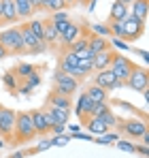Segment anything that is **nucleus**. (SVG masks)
Returning a JSON list of instances; mask_svg holds the SVG:
<instances>
[{"instance_id": "obj_45", "label": "nucleus", "mask_w": 149, "mask_h": 158, "mask_svg": "<svg viewBox=\"0 0 149 158\" xmlns=\"http://www.w3.org/2000/svg\"><path fill=\"white\" fill-rule=\"evenodd\" d=\"M6 158H26V154H24V150H19V152H13V154H9Z\"/></svg>"}, {"instance_id": "obj_3", "label": "nucleus", "mask_w": 149, "mask_h": 158, "mask_svg": "<svg viewBox=\"0 0 149 158\" xmlns=\"http://www.w3.org/2000/svg\"><path fill=\"white\" fill-rule=\"evenodd\" d=\"M117 131L124 132L128 139H141L147 128V120H136V118H130V120H117Z\"/></svg>"}, {"instance_id": "obj_18", "label": "nucleus", "mask_w": 149, "mask_h": 158, "mask_svg": "<svg viewBox=\"0 0 149 158\" xmlns=\"http://www.w3.org/2000/svg\"><path fill=\"white\" fill-rule=\"evenodd\" d=\"M115 75L107 69V71H100V73H96L94 75V85H98V88H104V90H111L113 85H115Z\"/></svg>"}, {"instance_id": "obj_49", "label": "nucleus", "mask_w": 149, "mask_h": 158, "mask_svg": "<svg viewBox=\"0 0 149 158\" xmlns=\"http://www.w3.org/2000/svg\"><path fill=\"white\" fill-rule=\"evenodd\" d=\"M64 4H66V9H68V6H73V4H77V0H64Z\"/></svg>"}, {"instance_id": "obj_35", "label": "nucleus", "mask_w": 149, "mask_h": 158, "mask_svg": "<svg viewBox=\"0 0 149 158\" xmlns=\"http://www.w3.org/2000/svg\"><path fill=\"white\" fill-rule=\"evenodd\" d=\"M107 111H111V107H109V103H94V105H92V113H90V115L98 118V115H102V113H107Z\"/></svg>"}, {"instance_id": "obj_5", "label": "nucleus", "mask_w": 149, "mask_h": 158, "mask_svg": "<svg viewBox=\"0 0 149 158\" xmlns=\"http://www.w3.org/2000/svg\"><path fill=\"white\" fill-rule=\"evenodd\" d=\"M53 92H58V94H64V96H73L74 92L79 90V81L73 79L70 75H66V73H62V71H58L55 69V73H53Z\"/></svg>"}, {"instance_id": "obj_44", "label": "nucleus", "mask_w": 149, "mask_h": 158, "mask_svg": "<svg viewBox=\"0 0 149 158\" xmlns=\"http://www.w3.org/2000/svg\"><path fill=\"white\" fill-rule=\"evenodd\" d=\"M134 53H136V56H141V58H143L145 62L149 60V56H147V52H145V49H134Z\"/></svg>"}, {"instance_id": "obj_17", "label": "nucleus", "mask_w": 149, "mask_h": 158, "mask_svg": "<svg viewBox=\"0 0 149 158\" xmlns=\"http://www.w3.org/2000/svg\"><path fill=\"white\" fill-rule=\"evenodd\" d=\"M43 43H45L47 47H55V45L60 43V34H58L55 26L51 24L49 19H45V30H43Z\"/></svg>"}, {"instance_id": "obj_9", "label": "nucleus", "mask_w": 149, "mask_h": 158, "mask_svg": "<svg viewBox=\"0 0 149 158\" xmlns=\"http://www.w3.org/2000/svg\"><path fill=\"white\" fill-rule=\"evenodd\" d=\"M113 56H115V49H107V52H100L94 56L92 60V71L94 73H100V71H107L113 62Z\"/></svg>"}, {"instance_id": "obj_40", "label": "nucleus", "mask_w": 149, "mask_h": 158, "mask_svg": "<svg viewBox=\"0 0 149 158\" xmlns=\"http://www.w3.org/2000/svg\"><path fill=\"white\" fill-rule=\"evenodd\" d=\"M49 132L53 137H55V135H64V132H66V124H53L49 128Z\"/></svg>"}, {"instance_id": "obj_10", "label": "nucleus", "mask_w": 149, "mask_h": 158, "mask_svg": "<svg viewBox=\"0 0 149 158\" xmlns=\"http://www.w3.org/2000/svg\"><path fill=\"white\" fill-rule=\"evenodd\" d=\"M92 101H90V96L83 92L81 96H79V101H77V107H74V113H77V118H79V122L83 124L87 118H90V113H92Z\"/></svg>"}, {"instance_id": "obj_14", "label": "nucleus", "mask_w": 149, "mask_h": 158, "mask_svg": "<svg viewBox=\"0 0 149 158\" xmlns=\"http://www.w3.org/2000/svg\"><path fill=\"white\" fill-rule=\"evenodd\" d=\"M85 36H87V49L92 53H100V52L111 49L109 39H102V36H96V34H85Z\"/></svg>"}, {"instance_id": "obj_15", "label": "nucleus", "mask_w": 149, "mask_h": 158, "mask_svg": "<svg viewBox=\"0 0 149 158\" xmlns=\"http://www.w3.org/2000/svg\"><path fill=\"white\" fill-rule=\"evenodd\" d=\"M81 126H85L90 135H96V137H100V135H107V132H109L107 124H104L100 118H94V115H90V118H87V120H85Z\"/></svg>"}, {"instance_id": "obj_2", "label": "nucleus", "mask_w": 149, "mask_h": 158, "mask_svg": "<svg viewBox=\"0 0 149 158\" xmlns=\"http://www.w3.org/2000/svg\"><path fill=\"white\" fill-rule=\"evenodd\" d=\"M0 45H2L9 53H26L19 26H13V28H9V30H2V32H0Z\"/></svg>"}, {"instance_id": "obj_26", "label": "nucleus", "mask_w": 149, "mask_h": 158, "mask_svg": "<svg viewBox=\"0 0 149 158\" xmlns=\"http://www.w3.org/2000/svg\"><path fill=\"white\" fill-rule=\"evenodd\" d=\"M38 85H41V75L36 73V75H30V77L26 79V83L19 88V90H22V94H32L34 88H38Z\"/></svg>"}, {"instance_id": "obj_8", "label": "nucleus", "mask_w": 149, "mask_h": 158, "mask_svg": "<svg viewBox=\"0 0 149 158\" xmlns=\"http://www.w3.org/2000/svg\"><path fill=\"white\" fill-rule=\"evenodd\" d=\"M13 126H15V111L2 107L0 109V137L6 143L13 141Z\"/></svg>"}, {"instance_id": "obj_27", "label": "nucleus", "mask_w": 149, "mask_h": 158, "mask_svg": "<svg viewBox=\"0 0 149 158\" xmlns=\"http://www.w3.org/2000/svg\"><path fill=\"white\" fill-rule=\"evenodd\" d=\"M47 109H49V113L53 115L55 124H68L70 111H66V109H55V107H47Z\"/></svg>"}, {"instance_id": "obj_53", "label": "nucleus", "mask_w": 149, "mask_h": 158, "mask_svg": "<svg viewBox=\"0 0 149 158\" xmlns=\"http://www.w3.org/2000/svg\"><path fill=\"white\" fill-rule=\"evenodd\" d=\"M77 2H87V0H77Z\"/></svg>"}, {"instance_id": "obj_34", "label": "nucleus", "mask_w": 149, "mask_h": 158, "mask_svg": "<svg viewBox=\"0 0 149 158\" xmlns=\"http://www.w3.org/2000/svg\"><path fill=\"white\" fill-rule=\"evenodd\" d=\"M47 13H58V11H66V4H64V0H49V4H47V9H45Z\"/></svg>"}, {"instance_id": "obj_41", "label": "nucleus", "mask_w": 149, "mask_h": 158, "mask_svg": "<svg viewBox=\"0 0 149 158\" xmlns=\"http://www.w3.org/2000/svg\"><path fill=\"white\" fill-rule=\"evenodd\" d=\"M134 152L141 154L143 158H147L149 156V145H145V143H143V145H134Z\"/></svg>"}, {"instance_id": "obj_30", "label": "nucleus", "mask_w": 149, "mask_h": 158, "mask_svg": "<svg viewBox=\"0 0 149 158\" xmlns=\"http://www.w3.org/2000/svg\"><path fill=\"white\" fill-rule=\"evenodd\" d=\"M115 141H119V135L117 132H107V135H100V137L94 139V143H98V145H111Z\"/></svg>"}, {"instance_id": "obj_39", "label": "nucleus", "mask_w": 149, "mask_h": 158, "mask_svg": "<svg viewBox=\"0 0 149 158\" xmlns=\"http://www.w3.org/2000/svg\"><path fill=\"white\" fill-rule=\"evenodd\" d=\"M70 139H73V137H70L68 132H64V135H55V137H51V143L58 145V148H62V145H66Z\"/></svg>"}, {"instance_id": "obj_31", "label": "nucleus", "mask_w": 149, "mask_h": 158, "mask_svg": "<svg viewBox=\"0 0 149 158\" xmlns=\"http://www.w3.org/2000/svg\"><path fill=\"white\" fill-rule=\"evenodd\" d=\"M107 26H109V32H111V36H115V39H122V34H124V22H107Z\"/></svg>"}, {"instance_id": "obj_52", "label": "nucleus", "mask_w": 149, "mask_h": 158, "mask_svg": "<svg viewBox=\"0 0 149 158\" xmlns=\"http://www.w3.org/2000/svg\"><path fill=\"white\" fill-rule=\"evenodd\" d=\"M0 15H2V0H0Z\"/></svg>"}, {"instance_id": "obj_7", "label": "nucleus", "mask_w": 149, "mask_h": 158, "mask_svg": "<svg viewBox=\"0 0 149 158\" xmlns=\"http://www.w3.org/2000/svg\"><path fill=\"white\" fill-rule=\"evenodd\" d=\"M126 88H130L134 92L149 90V71L145 66H134V71L130 73V77L126 79Z\"/></svg>"}, {"instance_id": "obj_28", "label": "nucleus", "mask_w": 149, "mask_h": 158, "mask_svg": "<svg viewBox=\"0 0 149 158\" xmlns=\"http://www.w3.org/2000/svg\"><path fill=\"white\" fill-rule=\"evenodd\" d=\"M28 26L32 30V34L36 36V39H41L43 41V30H45V19H32V22H28Z\"/></svg>"}, {"instance_id": "obj_42", "label": "nucleus", "mask_w": 149, "mask_h": 158, "mask_svg": "<svg viewBox=\"0 0 149 158\" xmlns=\"http://www.w3.org/2000/svg\"><path fill=\"white\" fill-rule=\"evenodd\" d=\"M28 2H30V6L34 9V13H38V11H41V0H28Z\"/></svg>"}, {"instance_id": "obj_12", "label": "nucleus", "mask_w": 149, "mask_h": 158, "mask_svg": "<svg viewBox=\"0 0 149 158\" xmlns=\"http://www.w3.org/2000/svg\"><path fill=\"white\" fill-rule=\"evenodd\" d=\"M81 34H83V28L79 26V24H74V22H70V24H68V28L64 30V34H62L60 43H62V45H64V49H66L70 43H74L77 39H81Z\"/></svg>"}, {"instance_id": "obj_38", "label": "nucleus", "mask_w": 149, "mask_h": 158, "mask_svg": "<svg viewBox=\"0 0 149 158\" xmlns=\"http://www.w3.org/2000/svg\"><path fill=\"white\" fill-rule=\"evenodd\" d=\"M115 143H117V150H122L126 154H136V152H134V145H136V143H132V141H122V139L115 141Z\"/></svg>"}, {"instance_id": "obj_21", "label": "nucleus", "mask_w": 149, "mask_h": 158, "mask_svg": "<svg viewBox=\"0 0 149 158\" xmlns=\"http://www.w3.org/2000/svg\"><path fill=\"white\" fill-rule=\"evenodd\" d=\"M130 11H128V4H122V2H113L111 4V11H109V19L107 22H124L126 15H128Z\"/></svg>"}, {"instance_id": "obj_46", "label": "nucleus", "mask_w": 149, "mask_h": 158, "mask_svg": "<svg viewBox=\"0 0 149 158\" xmlns=\"http://www.w3.org/2000/svg\"><path fill=\"white\" fill-rule=\"evenodd\" d=\"M6 56H9V52H6V49L0 45V60H2V58H6Z\"/></svg>"}, {"instance_id": "obj_48", "label": "nucleus", "mask_w": 149, "mask_h": 158, "mask_svg": "<svg viewBox=\"0 0 149 158\" xmlns=\"http://www.w3.org/2000/svg\"><path fill=\"white\" fill-rule=\"evenodd\" d=\"M47 4H49V0H41V11H45V9H47Z\"/></svg>"}, {"instance_id": "obj_51", "label": "nucleus", "mask_w": 149, "mask_h": 158, "mask_svg": "<svg viewBox=\"0 0 149 158\" xmlns=\"http://www.w3.org/2000/svg\"><path fill=\"white\" fill-rule=\"evenodd\" d=\"M4 145H6V141H4V139H2V137H0V150H2V148H4Z\"/></svg>"}, {"instance_id": "obj_54", "label": "nucleus", "mask_w": 149, "mask_h": 158, "mask_svg": "<svg viewBox=\"0 0 149 158\" xmlns=\"http://www.w3.org/2000/svg\"><path fill=\"white\" fill-rule=\"evenodd\" d=\"M0 109H2V105H0Z\"/></svg>"}, {"instance_id": "obj_23", "label": "nucleus", "mask_w": 149, "mask_h": 158, "mask_svg": "<svg viewBox=\"0 0 149 158\" xmlns=\"http://www.w3.org/2000/svg\"><path fill=\"white\" fill-rule=\"evenodd\" d=\"M15 6H17V19H30L34 15V9L30 6L28 0H15Z\"/></svg>"}, {"instance_id": "obj_25", "label": "nucleus", "mask_w": 149, "mask_h": 158, "mask_svg": "<svg viewBox=\"0 0 149 158\" xmlns=\"http://www.w3.org/2000/svg\"><path fill=\"white\" fill-rule=\"evenodd\" d=\"M2 83L6 85V90H9L13 96L17 94V75H15V71H13V69L4 73V77H2Z\"/></svg>"}, {"instance_id": "obj_47", "label": "nucleus", "mask_w": 149, "mask_h": 158, "mask_svg": "<svg viewBox=\"0 0 149 158\" xmlns=\"http://www.w3.org/2000/svg\"><path fill=\"white\" fill-rule=\"evenodd\" d=\"M141 139H143V143H145V145H149V131L145 132V135H143V137H141Z\"/></svg>"}, {"instance_id": "obj_29", "label": "nucleus", "mask_w": 149, "mask_h": 158, "mask_svg": "<svg viewBox=\"0 0 149 158\" xmlns=\"http://www.w3.org/2000/svg\"><path fill=\"white\" fill-rule=\"evenodd\" d=\"M66 49H68V52H73V53H81V52H85V49H87V36L83 34L81 39H77L74 43H70V45H68Z\"/></svg>"}, {"instance_id": "obj_13", "label": "nucleus", "mask_w": 149, "mask_h": 158, "mask_svg": "<svg viewBox=\"0 0 149 158\" xmlns=\"http://www.w3.org/2000/svg\"><path fill=\"white\" fill-rule=\"evenodd\" d=\"M13 22H17V6H15V0H2L0 24H13Z\"/></svg>"}, {"instance_id": "obj_1", "label": "nucleus", "mask_w": 149, "mask_h": 158, "mask_svg": "<svg viewBox=\"0 0 149 158\" xmlns=\"http://www.w3.org/2000/svg\"><path fill=\"white\" fill-rule=\"evenodd\" d=\"M36 137L34 126H32V118H30V111H17L15 113V126H13V145H22L28 143Z\"/></svg>"}, {"instance_id": "obj_19", "label": "nucleus", "mask_w": 149, "mask_h": 158, "mask_svg": "<svg viewBox=\"0 0 149 158\" xmlns=\"http://www.w3.org/2000/svg\"><path fill=\"white\" fill-rule=\"evenodd\" d=\"M128 11L134 15V17H139V19H143V22H147V13H149V0H132V4L128 6Z\"/></svg>"}, {"instance_id": "obj_4", "label": "nucleus", "mask_w": 149, "mask_h": 158, "mask_svg": "<svg viewBox=\"0 0 149 158\" xmlns=\"http://www.w3.org/2000/svg\"><path fill=\"white\" fill-rule=\"evenodd\" d=\"M134 62L130 60V58H126V56H119V53L115 52V56H113V62H111V66H109V71L115 75V79L117 81H122L126 85V79L130 77V73L134 71Z\"/></svg>"}, {"instance_id": "obj_20", "label": "nucleus", "mask_w": 149, "mask_h": 158, "mask_svg": "<svg viewBox=\"0 0 149 158\" xmlns=\"http://www.w3.org/2000/svg\"><path fill=\"white\" fill-rule=\"evenodd\" d=\"M41 69H45V66H43V64H28V62H19L13 71H15V75H17V77L28 79L30 75H36Z\"/></svg>"}, {"instance_id": "obj_32", "label": "nucleus", "mask_w": 149, "mask_h": 158, "mask_svg": "<svg viewBox=\"0 0 149 158\" xmlns=\"http://www.w3.org/2000/svg\"><path fill=\"white\" fill-rule=\"evenodd\" d=\"M90 30H92V34L102 36V39H109V36H111V32H109V26H107V24H92Z\"/></svg>"}, {"instance_id": "obj_33", "label": "nucleus", "mask_w": 149, "mask_h": 158, "mask_svg": "<svg viewBox=\"0 0 149 158\" xmlns=\"http://www.w3.org/2000/svg\"><path fill=\"white\" fill-rule=\"evenodd\" d=\"M109 39H111V41H109V43H111V49H115V52H117V49H119V52H130V49H132V47H130L126 41H122V39H115V36H109Z\"/></svg>"}, {"instance_id": "obj_43", "label": "nucleus", "mask_w": 149, "mask_h": 158, "mask_svg": "<svg viewBox=\"0 0 149 158\" xmlns=\"http://www.w3.org/2000/svg\"><path fill=\"white\" fill-rule=\"evenodd\" d=\"M66 128L70 131V135H74V132L81 131V124H66Z\"/></svg>"}, {"instance_id": "obj_16", "label": "nucleus", "mask_w": 149, "mask_h": 158, "mask_svg": "<svg viewBox=\"0 0 149 158\" xmlns=\"http://www.w3.org/2000/svg\"><path fill=\"white\" fill-rule=\"evenodd\" d=\"M47 107H55V109H66V111H70V96H64V94H58V92H51L49 96H47Z\"/></svg>"}, {"instance_id": "obj_6", "label": "nucleus", "mask_w": 149, "mask_h": 158, "mask_svg": "<svg viewBox=\"0 0 149 158\" xmlns=\"http://www.w3.org/2000/svg\"><path fill=\"white\" fill-rule=\"evenodd\" d=\"M145 34V22L134 17L132 13H128L124 19V34H122V41H136Z\"/></svg>"}, {"instance_id": "obj_11", "label": "nucleus", "mask_w": 149, "mask_h": 158, "mask_svg": "<svg viewBox=\"0 0 149 158\" xmlns=\"http://www.w3.org/2000/svg\"><path fill=\"white\" fill-rule=\"evenodd\" d=\"M30 118H32V126H34V132H36V135L45 137V135L49 132V126H47V122H45L43 109H32V111H30Z\"/></svg>"}, {"instance_id": "obj_50", "label": "nucleus", "mask_w": 149, "mask_h": 158, "mask_svg": "<svg viewBox=\"0 0 149 158\" xmlns=\"http://www.w3.org/2000/svg\"><path fill=\"white\" fill-rule=\"evenodd\" d=\"M117 2H122V4H128V6L132 4V0H117Z\"/></svg>"}, {"instance_id": "obj_24", "label": "nucleus", "mask_w": 149, "mask_h": 158, "mask_svg": "<svg viewBox=\"0 0 149 158\" xmlns=\"http://www.w3.org/2000/svg\"><path fill=\"white\" fill-rule=\"evenodd\" d=\"M49 148H53L51 139H41L36 145H32V148L24 150V154H26V156H34V154H41V152H45V150H49Z\"/></svg>"}, {"instance_id": "obj_36", "label": "nucleus", "mask_w": 149, "mask_h": 158, "mask_svg": "<svg viewBox=\"0 0 149 158\" xmlns=\"http://www.w3.org/2000/svg\"><path fill=\"white\" fill-rule=\"evenodd\" d=\"M49 22H51V24L70 22V17H68V11H58V13H51V15H49Z\"/></svg>"}, {"instance_id": "obj_22", "label": "nucleus", "mask_w": 149, "mask_h": 158, "mask_svg": "<svg viewBox=\"0 0 149 158\" xmlns=\"http://www.w3.org/2000/svg\"><path fill=\"white\" fill-rule=\"evenodd\" d=\"M85 94L90 96V101H92V103H107V101H109V90L98 88V85H94V83L85 90Z\"/></svg>"}, {"instance_id": "obj_37", "label": "nucleus", "mask_w": 149, "mask_h": 158, "mask_svg": "<svg viewBox=\"0 0 149 158\" xmlns=\"http://www.w3.org/2000/svg\"><path fill=\"white\" fill-rule=\"evenodd\" d=\"M98 118L107 124V128H113V126L117 124V118H115V113H113V111H107V113H102V115H98Z\"/></svg>"}]
</instances>
